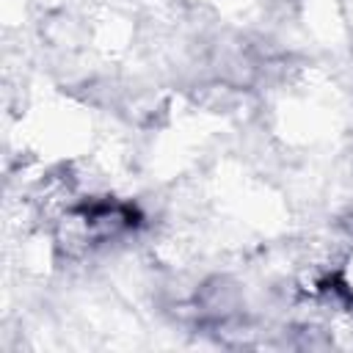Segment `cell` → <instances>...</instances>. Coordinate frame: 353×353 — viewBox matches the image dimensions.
Wrapping results in <instances>:
<instances>
[{
	"instance_id": "1",
	"label": "cell",
	"mask_w": 353,
	"mask_h": 353,
	"mask_svg": "<svg viewBox=\"0 0 353 353\" xmlns=\"http://www.w3.org/2000/svg\"><path fill=\"white\" fill-rule=\"evenodd\" d=\"M138 210L127 201L116 199H91L72 210V221L88 245L119 240L121 234L132 232L138 226Z\"/></svg>"
}]
</instances>
